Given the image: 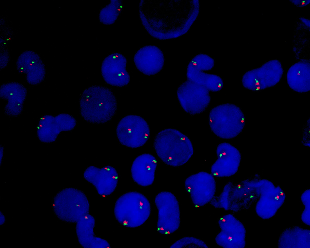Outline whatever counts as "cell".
<instances>
[{"label":"cell","instance_id":"cell-1","mask_svg":"<svg viewBox=\"0 0 310 248\" xmlns=\"http://www.w3.org/2000/svg\"><path fill=\"white\" fill-rule=\"evenodd\" d=\"M80 112L83 118L93 124H102L110 120L117 110L116 98L108 88L101 85L88 87L80 99Z\"/></svg>","mask_w":310,"mask_h":248},{"label":"cell","instance_id":"cell-2","mask_svg":"<svg viewBox=\"0 0 310 248\" xmlns=\"http://www.w3.org/2000/svg\"><path fill=\"white\" fill-rule=\"evenodd\" d=\"M153 147L159 157L166 164L181 166L191 158L194 150L189 138L180 131L166 129L156 135Z\"/></svg>","mask_w":310,"mask_h":248},{"label":"cell","instance_id":"cell-3","mask_svg":"<svg viewBox=\"0 0 310 248\" xmlns=\"http://www.w3.org/2000/svg\"><path fill=\"white\" fill-rule=\"evenodd\" d=\"M149 202L147 197L139 192L126 193L120 196L115 203V218L121 225L126 222L128 227H139L145 223L150 214V203L141 206Z\"/></svg>","mask_w":310,"mask_h":248},{"label":"cell","instance_id":"cell-4","mask_svg":"<svg viewBox=\"0 0 310 248\" xmlns=\"http://www.w3.org/2000/svg\"><path fill=\"white\" fill-rule=\"evenodd\" d=\"M244 115L240 108L232 104H224L213 108L209 115V125L212 132L224 139L233 138L239 135L245 124Z\"/></svg>","mask_w":310,"mask_h":248},{"label":"cell","instance_id":"cell-5","mask_svg":"<svg viewBox=\"0 0 310 248\" xmlns=\"http://www.w3.org/2000/svg\"><path fill=\"white\" fill-rule=\"evenodd\" d=\"M150 132L146 121L135 115H128L122 118L116 129L117 135L120 144L131 148L144 145L147 141L145 136H148Z\"/></svg>","mask_w":310,"mask_h":248},{"label":"cell","instance_id":"cell-6","mask_svg":"<svg viewBox=\"0 0 310 248\" xmlns=\"http://www.w3.org/2000/svg\"><path fill=\"white\" fill-rule=\"evenodd\" d=\"M177 95L183 109L191 115L204 112L210 101V96L208 89L189 80L182 83L178 87Z\"/></svg>","mask_w":310,"mask_h":248},{"label":"cell","instance_id":"cell-7","mask_svg":"<svg viewBox=\"0 0 310 248\" xmlns=\"http://www.w3.org/2000/svg\"><path fill=\"white\" fill-rule=\"evenodd\" d=\"M59 198V209L62 219L69 223H77L89 214L90 205L84 192L74 188L64 189Z\"/></svg>","mask_w":310,"mask_h":248},{"label":"cell","instance_id":"cell-8","mask_svg":"<svg viewBox=\"0 0 310 248\" xmlns=\"http://www.w3.org/2000/svg\"><path fill=\"white\" fill-rule=\"evenodd\" d=\"M155 203L158 210L157 228L170 234L177 230L180 224L179 203L172 193L162 191L156 196Z\"/></svg>","mask_w":310,"mask_h":248},{"label":"cell","instance_id":"cell-9","mask_svg":"<svg viewBox=\"0 0 310 248\" xmlns=\"http://www.w3.org/2000/svg\"><path fill=\"white\" fill-rule=\"evenodd\" d=\"M283 72L281 63L277 60L269 61L259 68L246 72L242 83L246 89L254 91L265 89L275 85L280 80Z\"/></svg>","mask_w":310,"mask_h":248},{"label":"cell","instance_id":"cell-10","mask_svg":"<svg viewBox=\"0 0 310 248\" xmlns=\"http://www.w3.org/2000/svg\"><path fill=\"white\" fill-rule=\"evenodd\" d=\"M186 189H190V195L195 206H203L212 199L216 184L213 175L205 172L193 174L185 182Z\"/></svg>","mask_w":310,"mask_h":248},{"label":"cell","instance_id":"cell-11","mask_svg":"<svg viewBox=\"0 0 310 248\" xmlns=\"http://www.w3.org/2000/svg\"><path fill=\"white\" fill-rule=\"evenodd\" d=\"M216 153L217 159L212 165L211 172L218 177H229L237 171L241 156L239 151L228 143H223L217 146Z\"/></svg>","mask_w":310,"mask_h":248},{"label":"cell","instance_id":"cell-12","mask_svg":"<svg viewBox=\"0 0 310 248\" xmlns=\"http://www.w3.org/2000/svg\"><path fill=\"white\" fill-rule=\"evenodd\" d=\"M118 174L110 166L99 168L94 166L88 167L83 174L84 178L95 188L101 196H107L115 190L118 184Z\"/></svg>","mask_w":310,"mask_h":248},{"label":"cell","instance_id":"cell-13","mask_svg":"<svg viewBox=\"0 0 310 248\" xmlns=\"http://www.w3.org/2000/svg\"><path fill=\"white\" fill-rule=\"evenodd\" d=\"M127 61L122 57L113 59L108 57L103 61L101 73L106 82L111 85L118 87L126 86L130 81L129 74L126 69Z\"/></svg>","mask_w":310,"mask_h":248},{"label":"cell","instance_id":"cell-14","mask_svg":"<svg viewBox=\"0 0 310 248\" xmlns=\"http://www.w3.org/2000/svg\"><path fill=\"white\" fill-rule=\"evenodd\" d=\"M155 159L151 154H144L137 156L133 161L131 175L133 180L138 185L147 187L153 183L157 167Z\"/></svg>","mask_w":310,"mask_h":248},{"label":"cell","instance_id":"cell-15","mask_svg":"<svg viewBox=\"0 0 310 248\" xmlns=\"http://www.w3.org/2000/svg\"><path fill=\"white\" fill-rule=\"evenodd\" d=\"M95 224L94 218L89 214L77 223L76 233L79 243L84 248H109L110 244L107 241L95 236L94 233Z\"/></svg>","mask_w":310,"mask_h":248},{"label":"cell","instance_id":"cell-16","mask_svg":"<svg viewBox=\"0 0 310 248\" xmlns=\"http://www.w3.org/2000/svg\"><path fill=\"white\" fill-rule=\"evenodd\" d=\"M310 64L308 62H299L289 69L287 79L289 87L294 91L305 92L310 89Z\"/></svg>","mask_w":310,"mask_h":248},{"label":"cell","instance_id":"cell-17","mask_svg":"<svg viewBox=\"0 0 310 248\" xmlns=\"http://www.w3.org/2000/svg\"><path fill=\"white\" fill-rule=\"evenodd\" d=\"M186 75L189 81L203 86L209 91H218L219 85H223L222 80L219 76L205 73L191 63L187 67Z\"/></svg>","mask_w":310,"mask_h":248},{"label":"cell","instance_id":"cell-18","mask_svg":"<svg viewBox=\"0 0 310 248\" xmlns=\"http://www.w3.org/2000/svg\"><path fill=\"white\" fill-rule=\"evenodd\" d=\"M227 219V222L219 223L222 230L221 231L216 238V241L219 246L227 247L229 240H231V247L235 248L233 239L236 247H239V241L240 233L239 230L238 221L235 217L231 215L225 216Z\"/></svg>","mask_w":310,"mask_h":248},{"label":"cell","instance_id":"cell-19","mask_svg":"<svg viewBox=\"0 0 310 248\" xmlns=\"http://www.w3.org/2000/svg\"><path fill=\"white\" fill-rule=\"evenodd\" d=\"M136 55L134 62L137 69L143 74L153 75L162 69L164 59L162 55Z\"/></svg>","mask_w":310,"mask_h":248},{"label":"cell","instance_id":"cell-20","mask_svg":"<svg viewBox=\"0 0 310 248\" xmlns=\"http://www.w3.org/2000/svg\"><path fill=\"white\" fill-rule=\"evenodd\" d=\"M43 118L44 121H40L39 130L37 134L39 140L42 142L49 143L55 141L61 132L56 124L55 118L51 116Z\"/></svg>","mask_w":310,"mask_h":248},{"label":"cell","instance_id":"cell-21","mask_svg":"<svg viewBox=\"0 0 310 248\" xmlns=\"http://www.w3.org/2000/svg\"><path fill=\"white\" fill-rule=\"evenodd\" d=\"M55 121L61 132L73 130L77 123L76 121L73 117L66 114H62L57 116L55 118Z\"/></svg>","mask_w":310,"mask_h":248},{"label":"cell","instance_id":"cell-22","mask_svg":"<svg viewBox=\"0 0 310 248\" xmlns=\"http://www.w3.org/2000/svg\"><path fill=\"white\" fill-rule=\"evenodd\" d=\"M190 237L181 239L172 245L170 248L205 247V244L201 240L194 243L198 240Z\"/></svg>","mask_w":310,"mask_h":248},{"label":"cell","instance_id":"cell-23","mask_svg":"<svg viewBox=\"0 0 310 248\" xmlns=\"http://www.w3.org/2000/svg\"><path fill=\"white\" fill-rule=\"evenodd\" d=\"M193 61L194 64H197L195 65L197 67L203 71L211 70L214 64L213 60L207 55H198Z\"/></svg>","mask_w":310,"mask_h":248}]
</instances>
